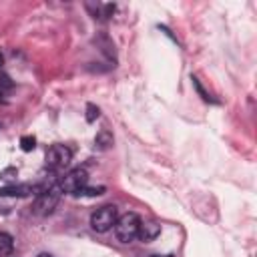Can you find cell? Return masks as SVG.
I'll list each match as a JSON object with an SVG mask.
<instances>
[{"label":"cell","instance_id":"cell-2","mask_svg":"<svg viewBox=\"0 0 257 257\" xmlns=\"http://www.w3.org/2000/svg\"><path fill=\"white\" fill-rule=\"evenodd\" d=\"M116 219H118L116 217V207L114 205H102L90 215V227L96 233H106L114 227Z\"/></svg>","mask_w":257,"mask_h":257},{"label":"cell","instance_id":"cell-14","mask_svg":"<svg viewBox=\"0 0 257 257\" xmlns=\"http://www.w3.org/2000/svg\"><path fill=\"white\" fill-rule=\"evenodd\" d=\"M38 257H52V255H48V253H40Z\"/></svg>","mask_w":257,"mask_h":257},{"label":"cell","instance_id":"cell-1","mask_svg":"<svg viewBox=\"0 0 257 257\" xmlns=\"http://www.w3.org/2000/svg\"><path fill=\"white\" fill-rule=\"evenodd\" d=\"M139 227H141L139 215L137 213H124L114 223V235H116V239L120 243H131L133 239H137Z\"/></svg>","mask_w":257,"mask_h":257},{"label":"cell","instance_id":"cell-12","mask_svg":"<svg viewBox=\"0 0 257 257\" xmlns=\"http://www.w3.org/2000/svg\"><path fill=\"white\" fill-rule=\"evenodd\" d=\"M98 106H94V104H86V120L88 122H94L96 118H98Z\"/></svg>","mask_w":257,"mask_h":257},{"label":"cell","instance_id":"cell-10","mask_svg":"<svg viewBox=\"0 0 257 257\" xmlns=\"http://www.w3.org/2000/svg\"><path fill=\"white\" fill-rule=\"evenodd\" d=\"M34 147H36V139H34V137L26 135V137H22V139H20V149H22L24 153L34 151Z\"/></svg>","mask_w":257,"mask_h":257},{"label":"cell","instance_id":"cell-6","mask_svg":"<svg viewBox=\"0 0 257 257\" xmlns=\"http://www.w3.org/2000/svg\"><path fill=\"white\" fill-rule=\"evenodd\" d=\"M36 191L40 193V189L36 185H6L0 189V195H4V197H28Z\"/></svg>","mask_w":257,"mask_h":257},{"label":"cell","instance_id":"cell-13","mask_svg":"<svg viewBox=\"0 0 257 257\" xmlns=\"http://www.w3.org/2000/svg\"><path fill=\"white\" fill-rule=\"evenodd\" d=\"M2 64H4V56L0 54V68H2Z\"/></svg>","mask_w":257,"mask_h":257},{"label":"cell","instance_id":"cell-15","mask_svg":"<svg viewBox=\"0 0 257 257\" xmlns=\"http://www.w3.org/2000/svg\"><path fill=\"white\" fill-rule=\"evenodd\" d=\"M153 257H159V255H153Z\"/></svg>","mask_w":257,"mask_h":257},{"label":"cell","instance_id":"cell-9","mask_svg":"<svg viewBox=\"0 0 257 257\" xmlns=\"http://www.w3.org/2000/svg\"><path fill=\"white\" fill-rule=\"evenodd\" d=\"M12 249H14V241H12V237H10L8 233L0 231V257L10 255V253H12Z\"/></svg>","mask_w":257,"mask_h":257},{"label":"cell","instance_id":"cell-4","mask_svg":"<svg viewBox=\"0 0 257 257\" xmlns=\"http://www.w3.org/2000/svg\"><path fill=\"white\" fill-rule=\"evenodd\" d=\"M86 179H88V175L84 169H72L70 173H66L62 177L58 189L64 193H70V195H78L86 187Z\"/></svg>","mask_w":257,"mask_h":257},{"label":"cell","instance_id":"cell-3","mask_svg":"<svg viewBox=\"0 0 257 257\" xmlns=\"http://www.w3.org/2000/svg\"><path fill=\"white\" fill-rule=\"evenodd\" d=\"M58 201H60V189L50 187V189L38 193V197H36V201L32 205V213L40 215V217H46V215H50L56 209Z\"/></svg>","mask_w":257,"mask_h":257},{"label":"cell","instance_id":"cell-5","mask_svg":"<svg viewBox=\"0 0 257 257\" xmlns=\"http://www.w3.org/2000/svg\"><path fill=\"white\" fill-rule=\"evenodd\" d=\"M72 161V151L66 145H52L46 151V165L50 169H64Z\"/></svg>","mask_w":257,"mask_h":257},{"label":"cell","instance_id":"cell-7","mask_svg":"<svg viewBox=\"0 0 257 257\" xmlns=\"http://www.w3.org/2000/svg\"><path fill=\"white\" fill-rule=\"evenodd\" d=\"M161 235V225L155 223V221H141V227H139V239L141 241H153Z\"/></svg>","mask_w":257,"mask_h":257},{"label":"cell","instance_id":"cell-8","mask_svg":"<svg viewBox=\"0 0 257 257\" xmlns=\"http://www.w3.org/2000/svg\"><path fill=\"white\" fill-rule=\"evenodd\" d=\"M94 145L98 147V149H108L110 145H112V135L106 131V128H102V131H98L96 133V137H94Z\"/></svg>","mask_w":257,"mask_h":257},{"label":"cell","instance_id":"cell-11","mask_svg":"<svg viewBox=\"0 0 257 257\" xmlns=\"http://www.w3.org/2000/svg\"><path fill=\"white\" fill-rule=\"evenodd\" d=\"M104 193V187H84L78 195H86V197H96V195H102Z\"/></svg>","mask_w":257,"mask_h":257}]
</instances>
